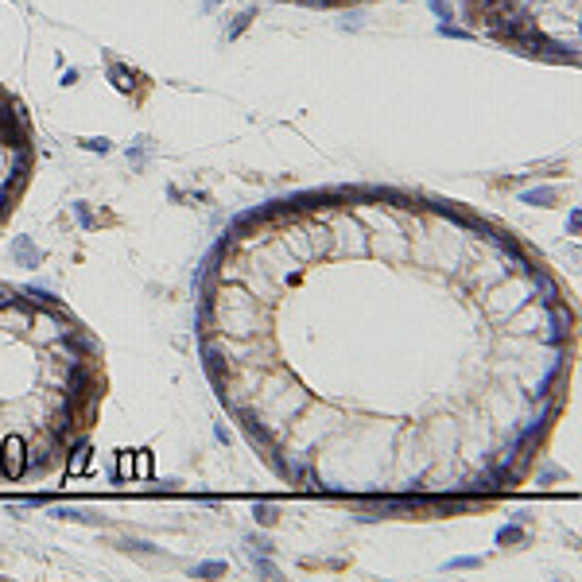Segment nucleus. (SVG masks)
Returning a JSON list of instances; mask_svg holds the SVG:
<instances>
[{
	"label": "nucleus",
	"mask_w": 582,
	"mask_h": 582,
	"mask_svg": "<svg viewBox=\"0 0 582 582\" xmlns=\"http://www.w3.org/2000/svg\"><path fill=\"white\" fill-rule=\"evenodd\" d=\"M202 361L245 439L318 493H497L567 404L574 311L505 225L407 191L272 202L222 233Z\"/></svg>",
	"instance_id": "f257e3e1"
},
{
	"label": "nucleus",
	"mask_w": 582,
	"mask_h": 582,
	"mask_svg": "<svg viewBox=\"0 0 582 582\" xmlns=\"http://www.w3.org/2000/svg\"><path fill=\"white\" fill-rule=\"evenodd\" d=\"M101 346L58 299L0 283V478L47 474L90 435Z\"/></svg>",
	"instance_id": "f03ea898"
},
{
	"label": "nucleus",
	"mask_w": 582,
	"mask_h": 582,
	"mask_svg": "<svg viewBox=\"0 0 582 582\" xmlns=\"http://www.w3.org/2000/svg\"><path fill=\"white\" fill-rule=\"evenodd\" d=\"M462 12L470 27L520 55L578 62V0H462Z\"/></svg>",
	"instance_id": "7ed1b4c3"
},
{
	"label": "nucleus",
	"mask_w": 582,
	"mask_h": 582,
	"mask_svg": "<svg viewBox=\"0 0 582 582\" xmlns=\"http://www.w3.org/2000/svg\"><path fill=\"white\" fill-rule=\"evenodd\" d=\"M35 171V133L24 105L0 86V225L12 217Z\"/></svg>",
	"instance_id": "20e7f679"
},
{
	"label": "nucleus",
	"mask_w": 582,
	"mask_h": 582,
	"mask_svg": "<svg viewBox=\"0 0 582 582\" xmlns=\"http://www.w3.org/2000/svg\"><path fill=\"white\" fill-rule=\"evenodd\" d=\"M291 4H307V8H349V4H365V0H291Z\"/></svg>",
	"instance_id": "39448f33"
}]
</instances>
